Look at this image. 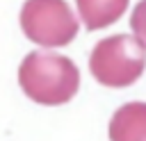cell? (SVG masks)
I'll return each instance as SVG.
<instances>
[{"mask_svg": "<svg viewBox=\"0 0 146 141\" xmlns=\"http://www.w3.org/2000/svg\"><path fill=\"white\" fill-rule=\"evenodd\" d=\"M18 84L39 105H64L78 93L80 70L64 55L34 50L21 61Z\"/></svg>", "mask_w": 146, "mask_h": 141, "instance_id": "6da1fadb", "label": "cell"}, {"mask_svg": "<svg viewBox=\"0 0 146 141\" xmlns=\"http://www.w3.org/2000/svg\"><path fill=\"white\" fill-rule=\"evenodd\" d=\"M146 68V45L135 34H114L98 41L89 57L91 75L105 86H130Z\"/></svg>", "mask_w": 146, "mask_h": 141, "instance_id": "7a4b0ae2", "label": "cell"}, {"mask_svg": "<svg viewBox=\"0 0 146 141\" xmlns=\"http://www.w3.org/2000/svg\"><path fill=\"white\" fill-rule=\"evenodd\" d=\"M25 36L43 48L68 45L78 34V18L66 0H25L21 9Z\"/></svg>", "mask_w": 146, "mask_h": 141, "instance_id": "3957f363", "label": "cell"}, {"mask_svg": "<svg viewBox=\"0 0 146 141\" xmlns=\"http://www.w3.org/2000/svg\"><path fill=\"white\" fill-rule=\"evenodd\" d=\"M110 141H146V102H128L114 111Z\"/></svg>", "mask_w": 146, "mask_h": 141, "instance_id": "277c9868", "label": "cell"}, {"mask_svg": "<svg viewBox=\"0 0 146 141\" xmlns=\"http://www.w3.org/2000/svg\"><path fill=\"white\" fill-rule=\"evenodd\" d=\"M87 30H100L116 23L128 9V0H75Z\"/></svg>", "mask_w": 146, "mask_h": 141, "instance_id": "5b68a950", "label": "cell"}, {"mask_svg": "<svg viewBox=\"0 0 146 141\" xmlns=\"http://www.w3.org/2000/svg\"><path fill=\"white\" fill-rule=\"evenodd\" d=\"M130 27L135 32V36L146 45V0H139L132 9V16H130Z\"/></svg>", "mask_w": 146, "mask_h": 141, "instance_id": "8992f818", "label": "cell"}]
</instances>
